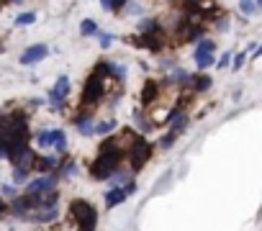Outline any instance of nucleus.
<instances>
[{"label":"nucleus","instance_id":"1","mask_svg":"<svg viewBox=\"0 0 262 231\" xmlns=\"http://www.w3.org/2000/svg\"><path fill=\"white\" fill-rule=\"evenodd\" d=\"M70 213L72 218L77 221V228L80 231H95V223H98V211L88 203V200H72L70 203Z\"/></svg>","mask_w":262,"mask_h":231},{"label":"nucleus","instance_id":"2","mask_svg":"<svg viewBox=\"0 0 262 231\" xmlns=\"http://www.w3.org/2000/svg\"><path fill=\"white\" fill-rule=\"evenodd\" d=\"M152 157V144L142 136H137L131 142V149H128V159H131V170H142Z\"/></svg>","mask_w":262,"mask_h":231},{"label":"nucleus","instance_id":"3","mask_svg":"<svg viewBox=\"0 0 262 231\" xmlns=\"http://www.w3.org/2000/svg\"><path fill=\"white\" fill-rule=\"evenodd\" d=\"M100 98H103V77L93 72V75L88 77V82H85V90H82V103H85V105H95Z\"/></svg>","mask_w":262,"mask_h":231},{"label":"nucleus","instance_id":"4","mask_svg":"<svg viewBox=\"0 0 262 231\" xmlns=\"http://www.w3.org/2000/svg\"><path fill=\"white\" fill-rule=\"evenodd\" d=\"M134 47H142V49H149V52H160L165 39H162V31H155V34H139V36H131L128 39Z\"/></svg>","mask_w":262,"mask_h":231},{"label":"nucleus","instance_id":"5","mask_svg":"<svg viewBox=\"0 0 262 231\" xmlns=\"http://www.w3.org/2000/svg\"><path fill=\"white\" fill-rule=\"evenodd\" d=\"M67 95H70V77L62 75V77H57V85H54L52 93H49V105H52V108H62Z\"/></svg>","mask_w":262,"mask_h":231},{"label":"nucleus","instance_id":"6","mask_svg":"<svg viewBox=\"0 0 262 231\" xmlns=\"http://www.w3.org/2000/svg\"><path fill=\"white\" fill-rule=\"evenodd\" d=\"M57 188V175H44L39 180H31L26 185V193H36V195H44V193H52Z\"/></svg>","mask_w":262,"mask_h":231},{"label":"nucleus","instance_id":"7","mask_svg":"<svg viewBox=\"0 0 262 231\" xmlns=\"http://www.w3.org/2000/svg\"><path fill=\"white\" fill-rule=\"evenodd\" d=\"M47 54H49V47H47V44H34V47H29V49L21 54V64H36V62H41Z\"/></svg>","mask_w":262,"mask_h":231},{"label":"nucleus","instance_id":"8","mask_svg":"<svg viewBox=\"0 0 262 231\" xmlns=\"http://www.w3.org/2000/svg\"><path fill=\"white\" fill-rule=\"evenodd\" d=\"M59 167H62V159H57V157H36L31 170H36V172H52V170H57L59 172Z\"/></svg>","mask_w":262,"mask_h":231},{"label":"nucleus","instance_id":"9","mask_svg":"<svg viewBox=\"0 0 262 231\" xmlns=\"http://www.w3.org/2000/svg\"><path fill=\"white\" fill-rule=\"evenodd\" d=\"M59 216V211H57V205H52V208H36L34 213H29L26 218H31V221H39V223H49V221H54Z\"/></svg>","mask_w":262,"mask_h":231},{"label":"nucleus","instance_id":"10","mask_svg":"<svg viewBox=\"0 0 262 231\" xmlns=\"http://www.w3.org/2000/svg\"><path fill=\"white\" fill-rule=\"evenodd\" d=\"M34 159H36V157H34V152H31L29 147H26V149H21L18 154H13V157H11L13 167H26V170H31V167H34Z\"/></svg>","mask_w":262,"mask_h":231},{"label":"nucleus","instance_id":"11","mask_svg":"<svg viewBox=\"0 0 262 231\" xmlns=\"http://www.w3.org/2000/svg\"><path fill=\"white\" fill-rule=\"evenodd\" d=\"M128 198V193H126V188H113V190H108L105 193V208H116L118 203H123Z\"/></svg>","mask_w":262,"mask_h":231},{"label":"nucleus","instance_id":"12","mask_svg":"<svg viewBox=\"0 0 262 231\" xmlns=\"http://www.w3.org/2000/svg\"><path fill=\"white\" fill-rule=\"evenodd\" d=\"M155 98H160V82L147 80V82H144V90H142V103H144V105H149Z\"/></svg>","mask_w":262,"mask_h":231},{"label":"nucleus","instance_id":"13","mask_svg":"<svg viewBox=\"0 0 262 231\" xmlns=\"http://www.w3.org/2000/svg\"><path fill=\"white\" fill-rule=\"evenodd\" d=\"M195 64H198V70H208V67H213V64H216L213 52H195Z\"/></svg>","mask_w":262,"mask_h":231},{"label":"nucleus","instance_id":"14","mask_svg":"<svg viewBox=\"0 0 262 231\" xmlns=\"http://www.w3.org/2000/svg\"><path fill=\"white\" fill-rule=\"evenodd\" d=\"M75 129L80 131V134H93V121H90V115H77L75 119Z\"/></svg>","mask_w":262,"mask_h":231},{"label":"nucleus","instance_id":"15","mask_svg":"<svg viewBox=\"0 0 262 231\" xmlns=\"http://www.w3.org/2000/svg\"><path fill=\"white\" fill-rule=\"evenodd\" d=\"M155 31H162V26H160L157 18H144V21H139V34H155Z\"/></svg>","mask_w":262,"mask_h":231},{"label":"nucleus","instance_id":"16","mask_svg":"<svg viewBox=\"0 0 262 231\" xmlns=\"http://www.w3.org/2000/svg\"><path fill=\"white\" fill-rule=\"evenodd\" d=\"M190 87H193V90H198V93H203V90H208V87H211V77H206V75H193Z\"/></svg>","mask_w":262,"mask_h":231},{"label":"nucleus","instance_id":"17","mask_svg":"<svg viewBox=\"0 0 262 231\" xmlns=\"http://www.w3.org/2000/svg\"><path fill=\"white\" fill-rule=\"evenodd\" d=\"M100 29H98V24L95 21H90V18H85L82 24H80V36H95Z\"/></svg>","mask_w":262,"mask_h":231},{"label":"nucleus","instance_id":"18","mask_svg":"<svg viewBox=\"0 0 262 231\" xmlns=\"http://www.w3.org/2000/svg\"><path fill=\"white\" fill-rule=\"evenodd\" d=\"M52 136H54V144H52V147H54L57 152H64V149H67V136H64V131H62V129H54Z\"/></svg>","mask_w":262,"mask_h":231},{"label":"nucleus","instance_id":"19","mask_svg":"<svg viewBox=\"0 0 262 231\" xmlns=\"http://www.w3.org/2000/svg\"><path fill=\"white\" fill-rule=\"evenodd\" d=\"M172 82H178V85H190V82H193V75L185 72V70H178V72H172Z\"/></svg>","mask_w":262,"mask_h":231},{"label":"nucleus","instance_id":"20","mask_svg":"<svg viewBox=\"0 0 262 231\" xmlns=\"http://www.w3.org/2000/svg\"><path fill=\"white\" fill-rule=\"evenodd\" d=\"M95 75H100L103 80H105V77H113V64H111V62H98Z\"/></svg>","mask_w":262,"mask_h":231},{"label":"nucleus","instance_id":"21","mask_svg":"<svg viewBox=\"0 0 262 231\" xmlns=\"http://www.w3.org/2000/svg\"><path fill=\"white\" fill-rule=\"evenodd\" d=\"M36 144H39V147H52V144H54L52 131H39V134H36Z\"/></svg>","mask_w":262,"mask_h":231},{"label":"nucleus","instance_id":"22","mask_svg":"<svg viewBox=\"0 0 262 231\" xmlns=\"http://www.w3.org/2000/svg\"><path fill=\"white\" fill-rule=\"evenodd\" d=\"M239 11H242L244 16H252V13L257 11V3H254V0H239Z\"/></svg>","mask_w":262,"mask_h":231},{"label":"nucleus","instance_id":"23","mask_svg":"<svg viewBox=\"0 0 262 231\" xmlns=\"http://www.w3.org/2000/svg\"><path fill=\"white\" fill-rule=\"evenodd\" d=\"M31 24H36V13H21V16H16V26H31Z\"/></svg>","mask_w":262,"mask_h":231},{"label":"nucleus","instance_id":"24","mask_svg":"<svg viewBox=\"0 0 262 231\" xmlns=\"http://www.w3.org/2000/svg\"><path fill=\"white\" fill-rule=\"evenodd\" d=\"M113 129H116V121H103V124H98V126L93 129V134L103 136V134H108V131H113Z\"/></svg>","mask_w":262,"mask_h":231},{"label":"nucleus","instance_id":"25","mask_svg":"<svg viewBox=\"0 0 262 231\" xmlns=\"http://www.w3.org/2000/svg\"><path fill=\"white\" fill-rule=\"evenodd\" d=\"M175 139H178V131H172V129H170V131L162 136V142H160V149H170V147L175 144Z\"/></svg>","mask_w":262,"mask_h":231},{"label":"nucleus","instance_id":"26","mask_svg":"<svg viewBox=\"0 0 262 231\" xmlns=\"http://www.w3.org/2000/svg\"><path fill=\"white\" fill-rule=\"evenodd\" d=\"M195 52H216V41L203 36V39L198 41V49H195Z\"/></svg>","mask_w":262,"mask_h":231},{"label":"nucleus","instance_id":"27","mask_svg":"<svg viewBox=\"0 0 262 231\" xmlns=\"http://www.w3.org/2000/svg\"><path fill=\"white\" fill-rule=\"evenodd\" d=\"M26 175H29V170H26V167H13V182H16V185L26 182Z\"/></svg>","mask_w":262,"mask_h":231},{"label":"nucleus","instance_id":"28","mask_svg":"<svg viewBox=\"0 0 262 231\" xmlns=\"http://www.w3.org/2000/svg\"><path fill=\"white\" fill-rule=\"evenodd\" d=\"M75 172H77V162H75V159H70V162L62 165V175H64V177H72Z\"/></svg>","mask_w":262,"mask_h":231},{"label":"nucleus","instance_id":"29","mask_svg":"<svg viewBox=\"0 0 262 231\" xmlns=\"http://www.w3.org/2000/svg\"><path fill=\"white\" fill-rule=\"evenodd\" d=\"M95 36L100 39V47H103V49H108V47L113 44V34H105V31H98Z\"/></svg>","mask_w":262,"mask_h":231},{"label":"nucleus","instance_id":"30","mask_svg":"<svg viewBox=\"0 0 262 231\" xmlns=\"http://www.w3.org/2000/svg\"><path fill=\"white\" fill-rule=\"evenodd\" d=\"M231 59H234V54H231V52H224V54H221V59H216V67H219V70H224V67H229V64H231Z\"/></svg>","mask_w":262,"mask_h":231},{"label":"nucleus","instance_id":"31","mask_svg":"<svg viewBox=\"0 0 262 231\" xmlns=\"http://www.w3.org/2000/svg\"><path fill=\"white\" fill-rule=\"evenodd\" d=\"M247 62V52H242V54H234V59H231V64H234V70H239L242 64Z\"/></svg>","mask_w":262,"mask_h":231},{"label":"nucleus","instance_id":"32","mask_svg":"<svg viewBox=\"0 0 262 231\" xmlns=\"http://www.w3.org/2000/svg\"><path fill=\"white\" fill-rule=\"evenodd\" d=\"M113 77H116V80H123V77H126V67H121V64H113Z\"/></svg>","mask_w":262,"mask_h":231},{"label":"nucleus","instance_id":"33","mask_svg":"<svg viewBox=\"0 0 262 231\" xmlns=\"http://www.w3.org/2000/svg\"><path fill=\"white\" fill-rule=\"evenodd\" d=\"M216 29H219V31H226V29H229V18H226L224 13H221V18L216 21Z\"/></svg>","mask_w":262,"mask_h":231},{"label":"nucleus","instance_id":"34","mask_svg":"<svg viewBox=\"0 0 262 231\" xmlns=\"http://www.w3.org/2000/svg\"><path fill=\"white\" fill-rule=\"evenodd\" d=\"M3 195H6V198H13V195H16V188H13V185H3Z\"/></svg>","mask_w":262,"mask_h":231},{"label":"nucleus","instance_id":"35","mask_svg":"<svg viewBox=\"0 0 262 231\" xmlns=\"http://www.w3.org/2000/svg\"><path fill=\"white\" fill-rule=\"evenodd\" d=\"M137 124H139V129H142V131H149V129H152V126H149V124L142 119V115H137Z\"/></svg>","mask_w":262,"mask_h":231},{"label":"nucleus","instance_id":"36","mask_svg":"<svg viewBox=\"0 0 262 231\" xmlns=\"http://www.w3.org/2000/svg\"><path fill=\"white\" fill-rule=\"evenodd\" d=\"M100 6H103L105 11H113V0H100Z\"/></svg>","mask_w":262,"mask_h":231},{"label":"nucleus","instance_id":"37","mask_svg":"<svg viewBox=\"0 0 262 231\" xmlns=\"http://www.w3.org/2000/svg\"><path fill=\"white\" fill-rule=\"evenodd\" d=\"M6 213V200H0V216Z\"/></svg>","mask_w":262,"mask_h":231},{"label":"nucleus","instance_id":"38","mask_svg":"<svg viewBox=\"0 0 262 231\" xmlns=\"http://www.w3.org/2000/svg\"><path fill=\"white\" fill-rule=\"evenodd\" d=\"M254 57H262V47H257V49H254Z\"/></svg>","mask_w":262,"mask_h":231},{"label":"nucleus","instance_id":"39","mask_svg":"<svg viewBox=\"0 0 262 231\" xmlns=\"http://www.w3.org/2000/svg\"><path fill=\"white\" fill-rule=\"evenodd\" d=\"M254 3H257V8H262V0H254Z\"/></svg>","mask_w":262,"mask_h":231}]
</instances>
